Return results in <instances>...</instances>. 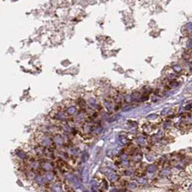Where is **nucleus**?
Wrapping results in <instances>:
<instances>
[]
</instances>
